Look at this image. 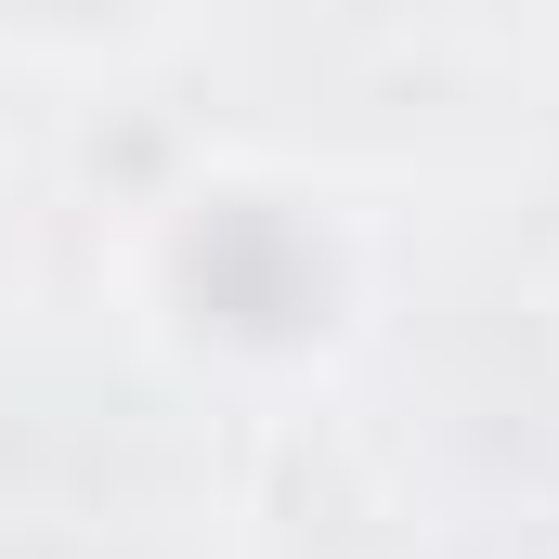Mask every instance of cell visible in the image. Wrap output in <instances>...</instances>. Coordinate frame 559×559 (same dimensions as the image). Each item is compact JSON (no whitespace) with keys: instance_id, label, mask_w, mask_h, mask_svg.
Here are the masks:
<instances>
[{"instance_id":"6da1fadb","label":"cell","mask_w":559,"mask_h":559,"mask_svg":"<svg viewBox=\"0 0 559 559\" xmlns=\"http://www.w3.org/2000/svg\"><path fill=\"white\" fill-rule=\"evenodd\" d=\"M182 299L222 338H299V325H325V261L274 195H209L182 222Z\"/></svg>"}]
</instances>
